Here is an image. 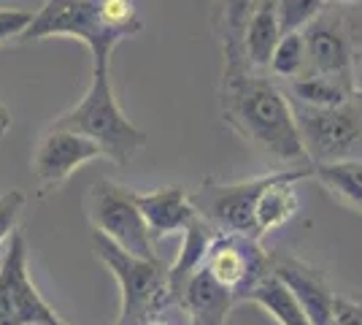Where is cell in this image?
<instances>
[{"instance_id":"6da1fadb","label":"cell","mask_w":362,"mask_h":325,"mask_svg":"<svg viewBox=\"0 0 362 325\" xmlns=\"http://www.w3.org/2000/svg\"><path fill=\"white\" fill-rule=\"evenodd\" d=\"M222 106L227 122L262 152L287 163L311 160L298 127L295 106L271 79L249 74L246 68L225 71Z\"/></svg>"},{"instance_id":"7a4b0ae2","label":"cell","mask_w":362,"mask_h":325,"mask_svg":"<svg viewBox=\"0 0 362 325\" xmlns=\"http://www.w3.org/2000/svg\"><path fill=\"white\" fill-rule=\"evenodd\" d=\"M54 125L95 139L103 147V155L119 166H127L146 147V133L127 120L114 95L111 65H92V79L84 98L60 120H54Z\"/></svg>"},{"instance_id":"3957f363","label":"cell","mask_w":362,"mask_h":325,"mask_svg":"<svg viewBox=\"0 0 362 325\" xmlns=\"http://www.w3.org/2000/svg\"><path fill=\"white\" fill-rule=\"evenodd\" d=\"M44 38H76L90 49L92 65H111V52L127 41L106 14V0H44L33 25L22 35L25 44Z\"/></svg>"},{"instance_id":"277c9868","label":"cell","mask_w":362,"mask_h":325,"mask_svg":"<svg viewBox=\"0 0 362 325\" xmlns=\"http://www.w3.org/2000/svg\"><path fill=\"white\" fill-rule=\"evenodd\" d=\"M95 255L103 261L111 277L117 279L122 293V312L117 325H141V317L149 314L151 307L168 293V274L160 271L157 261L138 258L106 239L103 233H92Z\"/></svg>"},{"instance_id":"5b68a950","label":"cell","mask_w":362,"mask_h":325,"mask_svg":"<svg viewBox=\"0 0 362 325\" xmlns=\"http://www.w3.org/2000/svg\"><path fill=\"white\" fill-rule=\"evenodd\" d=\"M90 217L95 231L103 233L114 244L133 252L138 258L157 261L154 252V236H151L146 219L136 203V193L114 185V182H98L90 193Z\"/></svg>"},{"instance_id":"8992f818","label":"cell","mask_w":362,"mask_h":325,"mask_svg":"<svg viewBox=\"0 0 362 325\" xmlns=\"http://www.w3.org/2000/svg\"><path fill=\"white\" fill-rule=\"evenodd\" d=\"M308 157L317 163L351 157L362 147V108L351 101L332 108L295 106Z\"/></svg>"},{"instance_id":"52a82bcc","label":"cell","mask_w":362,"mask_h":325,"mask_svg":"<svg viewBox=\"0 0 362 325\" xmlns=\"http://www.w3.org/2000/svg\"><path fill=\"white\" fill-rule=\"evenodd\" d=\"M44 320H60V314L46 304L33 285L28 244L19 233H14L0 261V325H30Z\"/></svg>"},{"instance_id":"ba28073f","label":"cell","mask_w":362,"mask_h":325,"mask_svg":"<svg viewBox=\"0 0 362 325\" xmlns=\"http://www.w3.org/2000/svg\"><path fill=\"white\" fill-rule=\"evenodd\" d=\"M98 157L106 155H103V147L95 139L78 133V130H71V127L52 125V130L41 139L35 155H33V173L44 185H62L76 171L84 169L87 163L98 160Z\"/></svg>"},{"instance_id":"9c48e42d","label":"cell","mask_w":362,"mask_h":325,"mask_svg":"<svg viewBox=\"0 0 362 325\" xmlns=\"http://www.w3.org/2000/svg\"><path fill=\"white\" fill-rule=\"evenodd\" d=\"M259 239L241 236V233H219L214 236L206 268L222 285H227L235 298H241L255 282L271 274L268 271V258L262 255V249L257 244Z\"/></svg>"},{"instance_id":"30bf717a","label":"cell","mask_w":362,"mask_h":325,"mask_svg":"<svg viewBox=\"0 0 362 325\" xmlns=\"http://www.w3.org/2000/svg\"><path fill=\"white\" fill-rule=\"evenodd\" d=\"M303 35L308 47V74L338 79L354 90V55L341 22L330 16H317Z\"/></svg>"},{"instance_id":"8fae6325","label":"cell","mask_w":362,"mask_h":325,"mask_svg":"<svg viewBox=\"0 0 362 325\" xmlns=\"http://www.w3.org/2000/svg\"><path fill=\"white\" fill-rule=\"evenodd\" d=\"M308 176H314V166L268 173L265 187L259 193V201H257V231H259V236L287 225L289 219L298 215V182L308 179Z\"/></svg>"},{"instance_id":"7c38bea8","label":"cell","mask_w":362,"mask_h":325,"mask_svg":"<svg viewBox=\"0 0 362 325\" xmlns=\"http://www.w3.org/2000/svg\"><path fill=\"white\" fill-rule=\"evenodd\" d=\"M136 203L149 225L154 241L181 233L197 217L195 201L181 187H160L151 193H136Z\"/></svg>"},{"instance_id":"4fadbf2b","label":"cell","mask_w":362,"mask_h":325,"mask_svg":"<svg viewBox=\"0 0 362 325\" xmlns=\"http://www.w3.org/2000/svg\"><path fill=\"white\" fill-rule=\"evenodd\" d=\"M273 274L287 282V287L295 293V298L300 301L308 323L311 325L332 323L335 301H338V298L330 293V287L325 285V279L319 277L314 268L298 263V261H281V263H276Z\"/></svg>"},{"instance_id":"5bb4252c","label":"cell","mask_w":362,"mask_h":325,"mask_svg":"<svg viewBox=\"0 0 362 325\" xmlns=\"http://www.w3.org/2000/svg\"><path fill=\"white\" fill-rule=\"evenodd\" d=\"M233 301V290L214 277L206 266L192 274L181 293V304L189 312L192 325H225Z\"/></svg>"},{"instance_id":"9a60e30c","label":"cell","mask_w":362,"mask_h":325,"mask_svg":"<svg viewBox=\"0 0 362 325\" xmlns=\"http://www.w3.org/2000/svg\"><path fill=\"white\" fill-rule=\"evenodd\" d=\"M214 233H211V222L206 217L197 215L184 231H181V247L176 261L168 268V293L179 295L184 293L187 282L192 279L195 271H200L206 266V258H209V249H211Z\"/></svg>"},{"instance_id":"2e32d148","label":"cell","mask_w":362,"mask_h":325,"mask_svg":"<svg viewBox=\"0 0 362 325\" xmlns=\"http://www.w3.org/2000/svg\"><path fill=\"white\" fill-rule=\"evenodd\" d=\"M281 22L276 0H259L243 35V57L249 68H271V57L281 41Z\"/></svg>"},{"instance_id":"e0dca14e","label":"cell","mask_w":362,"mask_h":325,"mask_svg":"<svg viewBox=\"0 0 362 325\" xmlns=\"http://www.w3.org/2000/svg\"><path fill=\"white\" fill-rule=\"evenodd\" d=\"M238 301H252L262 312H268L279 325H311L305 312H303L300 301L287 287V282L276 274H265V277L255 282Z\"/></svg>"},{"instance_id":"ac0fdd59","label":"cell","mask_w":362,"mask_h":325,"mask_svg":"<svg viewBox=\"0 0 362 325\" xmlns=\"http://www.w3.org/2000/svg\"><path fill=\"white\" fill-rule=\"evenodd\" d=\"M259 0H216V25L225 47V71L249 68L243 57V35Z\"/></svg>"},{"instance_id":"d6986e66","label":"cell","mask_w":362,"mask_h":325,"mask_svg":"<svg viewBox=\"0 0 362 325\" xmlns=\"http://www.w3.org/2000/svg\"><path fill=\"white\" fill-rule=\"evenodd\" d=\"M314 176L344 203L362 212V157H341L314 166Z\"/></svg>"},{"instance_id":"ffe728a7","label":"cell","mask_w":362,"mask_h":325,"mask_svg":"<svg viewBox=\"0 0 362 325\" xmlns=\"http://www.w3.org/2000/svg\"><path fill=\"white\" fill-rule=\"evenodd\" d=\"M354 93L349 84L338 81V79L322 76V74H303V76L292 79V95L303 106H317V108H332L351 101L349 95Z\"/></svg>"},{"instance_id":"44dd1931","label":"cell","mask_w":362,"mask_h":325,"mask_svg":"<svg viewBox=\"0 0 362 325\" xmlns=\"http://www.w3.org/2000/svg\"><path fill=\"white\" fill-rule=\"evenodd\" d=\"M271 71L276 76L298 79L308 74V47H305V35L300 33H284L279 47L271 57Z\"/></svg>"},{"instance_id":"7402d4cb","label":"cell","mask_w":362,"mask_h":325,"mask_svg":"<svg viewBox=\"0 0 362 325\" xmlns=\"http://www.w3.org/2000/svg\"><path fill=\"white\" fill-rule=\"evenodd\" d=\"M327 0H276L279 8V22L284 33L305 30L317 16L325 14Z\"/></svg>"},{"instance_id":"603a6c76","label":"cell","mask_w":362,"mask_h":325,"mask_svg":"<svg viewBox=\"0 0 362 325\" xmlns=\"http://www.w3.org/2000/svg\"><path fill=\"white\" fill-rule=\"evenodd\" d=\"M28 206V198L22 190H6L0 193V244L8 241L16 233V222Z\"/></svg>"},{"instance_id":"cb8c5ba5","label":"cell","mask_w":362,"mask_h":325,"mask_svg":"<svg viewBox=\"0 0 362 325\" xmlns=\"http://www.w3.org/2000/svg\"><path fill=\"white\" fill-rule=\"evenodd\" d=\"M33 16L35 11H25V8H0V44L22 41V35L33 25Z\"/></svg>"},{"instance_id":"d4e9b609","label":"cell","mask_w":362,"mask_h":325,"mask_svg":"<svg viewBox=\"0 0 362 325\" xmlns=\"http://www.w3.org/2000/svg\"><path fill=\"white\" fill-rule=\"evenodd\" d=\"M330 325H362V307L354 301H346V298H338Z\"/></svg>"},{"instance_id":"484cf974","label":"cell","mask_w":362,"mask_h":325,"mask_svg":"<svg viewBox=\"0 0 362 325\" xmlns=\"http://www.w3.org/2000/svg\"><path fill=\"white\" fill-rule=\"evenodd\" d=\"M11 122H14L11 111H8V108H6L3 103H0V139H3V136H6L8 130H11Z\"/></svg>"},{"instance_id":"4316f807","label":"cell","mask_w":362,"mask_h":325,"mask_svg":"<svg viewBox=\"0 0 362 325\" xmlns=\"http://www.w3.org/2000/svg\"><path fill=\"white\" fill-rule=\"evenodd\" d=\"M354 93L362 95V52L354 57Z\"/></svg>"},{"instance_id":"83f0119b","label":"cell","mask_w":362,"mask_h":325,"mask_svg":"<svg viewBox=\"0 0 362 325\" xmlns=\"http://www.w3.org/2000/svg\"><path fill=\"white\" fill-rule=\"evenodd\" d=\"M30 325H68V323H62L60 317V320H44V323H30Z\"/></svg>"},{"instance_id":"f1b7e54d","label":"cell","mask_w":362,"mask_h":325,"mask_svg":"<svg viewBox=\"0 0 362 325\" xmlns=\"http://www.w3.org/2000/svg\"><path fill=\"white\" fill-rule=\"evenodd\" d=\"M144 325H173V323H168V320H146Z\"/></svg>"},{"instance_id":"f546056e","label":"cell","mask_w":362,"mask_h":325,"mask_svg":"<svg viewBox=\"0 0 362 325\" xmlns=\"http://www.w3.org/2000/svg\"><path fill=\"white\" fill-rule=\"evenodd\" d=\"M341 3H360V0H341Z\"/></svg>"}]
</instances>
